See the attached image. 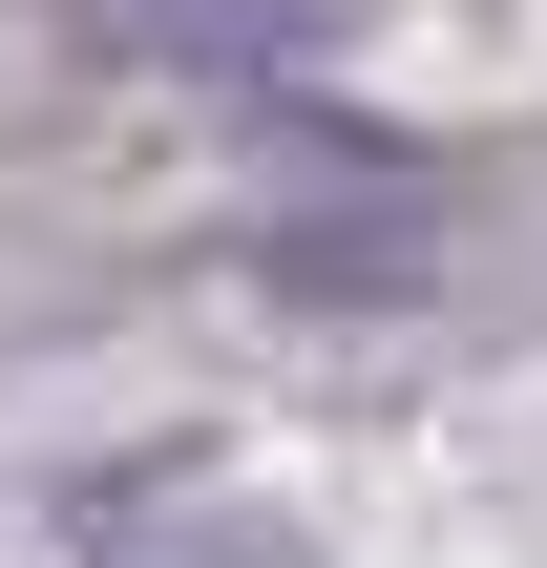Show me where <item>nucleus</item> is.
Listing matches in <instances>:
<instances>
[{
    "instance_id": "obj_1",
    "label": "nucleus",
    "mask_w": 547,
    "mask_h": 568,
    "mask_svg": "<svg viewBox=\"0 0 547 568\" xmlns=\"http://www.w3.org/2000/svg\"><path fill=\"white\" fill-rule=\"evenodd\" d=\"M84 42L148 84H316L358 42V0H84Z\"/></svg>"
},
{
    "instance_id": "obj_2",
    "label": "nucleus",
    "mask_w": 547,
    "mask_h": 568,
    "mask_svg": "<svg viewBox=\"0 0 547 568\" xmlns=\"http://www.w3.org/2000/svg\"><path fill=\"white\" fill-rule=\"evenodd\" d=\"M84 568H316L274 506H232L211 464H126V485H84Z\"/></svg>"
}]
</instances>
